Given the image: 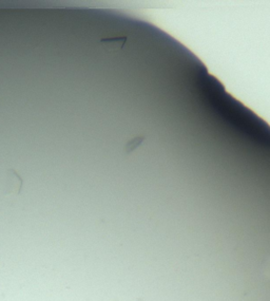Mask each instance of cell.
Instances as JSON below:
<instances>
[{
    "mask_svg": "<svg viewBox=\"0 0 270 301\" xmlns=\"http://www.w3.org/2000/svg\"><path fill=\"white\" fill-rule=\"evenodd\" d=\"M24 181L14 169L8 170V189L7 195H19L23 188Z\"/></svg>",
    "mask_w": 270,
    "mask_h": 301,
    "instance_id": "1",
    "label": "cell"
},
{
    "mask_svg": "<svg viewBox=\"0 0 270 301\" xmlns=\"http://www.w3.org/2000/svg\"><path fill=\"white\" fill-rule=\"evenodd\" d=\"M262 274H263V278L265 279V280H270V256L267 258L266 262L263 265Z\"/></svg>",
    "mask_w": 270,
    "mask_h": 301,
    "instance_id": "2",
    "label": "cell"
},
{
    "mask_svg": "<svg viewBox=\"0 0 270 301\" xmlns=\"http://www.w3.org/2000/svg\"><path fill=\"white\" fill-rule=\"evenodd\" d=\"M142 142H143V139H142V138H135V139H132V141L127 145V150H128V153H129V152H132V150H134L138 145H140V143H142Z\"/></svg>",
    "mask_w": 270,
    "mask_h": 301,
    "instance_id": "3",
    "label": "cell"
}]
</instances>
